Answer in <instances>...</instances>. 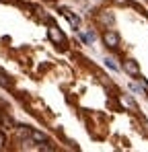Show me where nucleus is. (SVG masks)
Wrapping results in <instances>:
<instances>
[{
    "instance_id": "6e6552de",
    "label": "nucleus",
    "mask_w": 148,
    "mask_h": 152,
    "mask_svg": "<svg viewBox=\"0 0 148 152\" xmlns=\"http://www.w3.org/2000/svg\"><path fill=\"white\" fill-rule=\"evenodd\" d=\"M64 15H66V19H68V21H70L74 27H78V19H76L74 15H70V12H64Z\"/></svg>"
},
{
    "instance_id": "423d86ee",
    "label": "nucleus",
    "mask_w": 148,
    "mask_h": 152,
    "mask_svg": "<svg viewBox=\"0 0 148 152\" xmlns=\"http://www.w3.org/2000/svg\"><path fill=\"white\" fill-rule=\"evenodd\" d=\"M105 66H107L109 70H117V64H115L111 58H105Z\"/></svg>"
},
{
    "instance_id": "f03ea898",
    "label": "nucleus",
    "mask_w": 148,
    "mask_h": 152,
    "mask_svg": "<svg viewBox=\"0 0 148 152\" xmlns=\"http://www.w3.org/2000/svg\"><path fill=\"white\" fill-rule=\"evenodd\" d=\"M49 37H51V41H56V43H64V35H62V31H60L58 27H49Z\"/></svg>"
},
{
    "instance_id": "9d476101",
    "label": "nucleus",
    "mask_w": 148,
    "mask_h": 152,
    "mask_svg": "<svg viewBox=\"0 0 148 152\" xmlns=\"http://www.w3.org/2000/svg\"><path fill=\"white\" fill-rule=\"evenodd\" d=\"M4 142H6V140H4V134H2V132H0V148H2V146H4Z\"/></svg>"
},
{
    "instance_id": "7ed1b4c3",
    "label": "nucleus",
    "mask_w": 148,
    "mask_h": 152,
    "mask_svg": "<svg viewBox=\"0 0 148 152\" xmlns=\"http://www.w3.org/2000/svg\"><path fill=\"white\" fill-rule=\"evenodd\" d=\"M29 136H31V140H33V142H41V144H45V142H48V136H45V134H41V132L29 129Z\"/></svg>"
},
{
    "instance_id": "1a4fd4ad",
    "label": "nucleus",
    "mask_w": 148,
    "mask_h": 152,
    "mask_svg": "<svg viewBox=\"0 0 148 152\" xmlns=\"http://www.w3.org/2000/svg\"><path fill=\"white\" fill-rule=\"evenodd\" d=\"M130 88H132L134 93H138V95H142V88H140L138 84H134V82H132V84H130Z\"/></svg>"
},
{
    "instance_id": "0eeeda50",
    "label": "nucleus",
    "mask_w": 148,
    "mask_h": 152,
    "mask_svg": "<svg viewBox=\"0 0 148 152\" xmlns=\"http://www.w3.org/2000/svg\"><path fill=\"white\" fill-rule=\"evenodd\" d=\"M122 103L125 105V107H130V109H134V107H136V103L132 101V99H127V97H122Z\"/></svg>"
},
{
    "instance_id": "20e7f679",
    "label": "nucleus",
    "mask_w": 148,
    "mask_h": 152,
    "mask_svg": "<svg viewBox=\"0 0 148 152\" xmlns=\"http://www.w3.org/2000/svg\"><path fill=\"white\" fill-rule=\"evenodd\" d=\"M123 68H125V72H127V74H132V76H138V74H140V68H138V64H136V62H125V64H123Z\"/></svg>"
},
{
    "instance_id": "9b49d317",
    "label": "nucleus",
    "mask_w": 148,
    "mask_h": 152,
    "mask_svg": "<svg viewBox=\"0 0 148 152\" xmlns=\"http://www.w3.org/2000/svg\"><path fill=\"white\" fill-rule=\"evenodd\" d=\"M115 2H119V4H125V2H127V0H115Z\"/></svg>"
},
{
    "instance_id": "39448f33",
    "label": "nucleus",
    "mask_w": 148,
    "mask_h": 152,
    "mask_svg": "<svg viewBox=\"0 0 148 152\" xmlns=\"http://www.w3.org/2000/svg\"><path fill=\"white\" fill-rule=\"evenodd\" d=\"M0 86H6V88L10 86V80H8V76H6V72L2 68H0Z\"/></svg>"
},
{
    "instance_id": "f257e3e1",
    "label": "nucleus",
    "mask_w": 148,
    "mask_h": 152,
    "mask_svg": "<svg viewBox=\"0 0 148 152\" xmlns=\"http://www.w3.org/2000/svg\"><path fill=\"white\" fill-rule=\"evenodd\" d=\"M103 41L107 43V48H117L119 37H117V33H113V31H105V33H103Z\"/></svg>"
}]
</instances>
